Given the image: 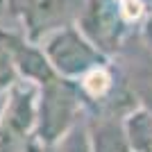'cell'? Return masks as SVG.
<instances>
[{
    "label": "cell",
    "instance_id": "obj_1",
    "mask_svg": "<svg viewBox=\"0 0 152 152\" xmlns=\"http://www.w3.org/2000/svg\"><path fill=\"white\" fill-rule=\"evenodd\" d=\"M84 102L75 82L52 80L39 89V111H37V141L43 148H50L66 136L77 125Z\"/></svg>",
    "mask_w": 152,
    "mask_h": 152
},
{
    "label": "cell",
    "instance_id": "obj_9",
    "mask_svg": "<svg viewBox=\"0 0 152 152\" xmlns=\"http://www.w3.org/2000/svg\"><path fill=\"white\" fill-rule=\"evenodd\" d=\"M20 39H16L9 32L0 30V82L5 80H12L16 73H14V50L18 45Z\"/></svg>",
    "mask_w": 152,
    "mask_h": 152
},
{
    "label": "cell",
    "instance_id": "obj_8",
    "mask_svg": "<svg viewBox=\"0 0 152 152\" xmlns=\"http://www.w3.org/2000/svg\"><path fill=\"white\" fill-rule=\"evenodd\" d=\"M127 84H129L134 98L139 102V107L152 111V59L136 66Z\"/></svg>",
    "mask_w": 152,
    "mask_h": 152
},
{
    "label": "cell",
    "instance_id": "obj_5",
    "mask_svg": "<svg viewBox=\"0 0 152 152\" xmlns=\"http://www.w3.org/2000/svg\"><path fill=\"white\" fill-rule=\"evenodd\" d=\"M14 73L20 77V82L34 84V86H45L50 84L52 80H57V73L52 70L48 57L43 55L41 45L30 43V41H23L20 39L16 50H14Z\"/></svg>",
    "mask_w": 152,
    "mask_h": 152
},
{
    "label": "cell",
    "instance_id": "obj_2",
    "mask_svg": "<svg viewBox=\"0 0 152 152\" xmlns=\"http://www.w3.org/2000/svg\"><path fill=\"white\" fill-rule=\"evenodd\" d=\"M39 45L48 57L52 70L68 82H77L89 70L107 64V55H102L75 25H66L52 32Z\"/></svg>",
    "mask_w": 152,
    "mask_h": 152
},
{
    "label": "cell",
    "instance_id": "obj_7",
    "mask_svg": "<svg viewBox=\"0 0 152 152\" xmlns=\"http://www.w3.org/2000/svg\"><path fill=\"white\" fill-rule=\"evenodd\" d=\"M127 145L132 152H152V111L143 107H134L123 118Z\"/></svg>",
    "mask_w": 152,
    "mask_h": 152
},
{
    "label": "cell",
    "instance_id": "obj_11",
    "mask_svg": "<svg viewBox=\"0 0 152 152\" xmlns=\"http://www.w3.org/2000/svg\"><path fill=\"white\" fill-rule=\"evenodd\" d=\"M143 41H145V45L152 50V16L145 20V27H143Z\"/></svg>",
    "mask_w": 152,
    "mask_h": 152
},
{
    "label": "cell",
    "instance_id": "obj_3",
    "mask_svg": "<svg viewBox=\"0 0 152 152\" xmlns=\"http://www.w3.org/2000/svg\"><path fill=\"white\" fill-rule=\"evenodd\" d=\"M14 14L18 16L25 39L30 43H41L52 32L73 25L84 7L80 0H9Z\"/></svg>",
    "mask_w": 152,
    "mask_h": 152
},
{
    "label": "cell",
    "instance_id": "obj_6",
    "mask_svg": "<svg viewBox=\"0 0 152 152\" xmlns=\"http://www.w3.org/2000/svg\"><path fill=\"white\" fill-rule=\"evenodd\" d=\"M91 152H132L127 145L123 123H116L114 116H98L89 129Z\"/></svg>",
    "mask_w": 152,
    "mask_h": 152
},
{
    "label": "cell",
    "instance_id": "obj_10",
    "mask_svg": "<svg viewBox=\"0 0 152 152\" xmlns=\"http://www.w3.org/2000/svg\"><path fill=\"white\" fill-rule=\"evenodd\" d=\"M118 7H121L123 18L129 23V20H139L143 16V0H116Z\"/></svg>",
    "mask_w": 152,
    "mask_h": 152
},
{
    "label": "cell",
    "instance_id": "obj_4",
    "mask_svg": "<svg viewBox=\"0 0 152 152\" xmlns=\"http://www.w3.org/2000/svg\"><path fill=\"white\" fill-rule=\"evenodd\" d=\"M77 25L102 55H111L123 43L127 20L123 18L116 0H86Z\"/></svg>",
    "mask_w": 152,
    "mask_h": 152
}]
</instances>
